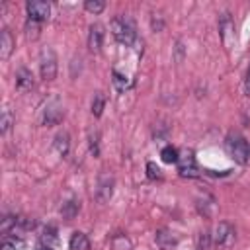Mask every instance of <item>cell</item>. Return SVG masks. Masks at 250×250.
Wrapping results in <instances>:
<instances>
[{
  "label": "cell",
  "instance_id": "cell-1",
  "mask_svg": "<svg viewBox=\"0 0 250 250\" xmlns=\"http://www.w3.org/2000/svg\"><path fill=\"white\" fill-rule=\"evenodd\" d=\"M111 33L123 45H133L137 41V29L129 16H117L111 20Z\"/></svg>",
  "mask_w": 250,
  "mask_h": 250
},
{
  "label": "cell",
  "instance_id": "cell-2",
  "mask_svg": "<svg viewBox=\"0 0 250 250\" xmlns=\"http://www.w3.org/2000/svg\"><path fill=\"white\" fill-rule=\"evenodd\" d=\"M225 146H227V150H229V154H230V158H232L234 162L246 164V162L250 160V146H248V143H246V139H244L242 135L230 133V135L227 137Z\"/></svg>",
  "mask_w": 250,
  "mask_h": 250
},
{
  "label": "cell",
  "instance_id": "cell-3",
  "mask_svg": "<svg viewBox=\"0 0 250 250\" xmlns=\"http://www.w3.org/2000/svg\"><path fill=\"white\" fill-rule=\"evenodd\" d=\"M113 188H115V178L111 172H100L98 180H96V189H94V199L100 205H105L111 195H113Z\"/></svg>",
  "mask_w": 250,
  "mask_h": 250
},
{
  "label": "cell",
  "instance_id": "cell-4",
  "mask_svg": "<svg viewBox=\"0 0 250 250\" xmlns=\"http://www.w3.org/2000/svg\"><path fill=\"white\" fill-rule=\"evenodd\" d=\"M39 72L45 82H51L57 76V55L49 47H45L39 55Z\"/></svg>",
  "mask_w": 250,
  "mask_h": 250
},
{
  "label": "cell",
  "instance_id": "cell-5",
  "mask_svg": "<svg viewBox=\"0 0 250 250\" xmlns=\"http://www.w3.org/2000/svg\"><path fill=\"white\" fill-rule=\"evenodd\" d=\"M178 172L182 178H197L199 176V170H197V164H195V156H193V150H184L178 158Z\"/></svg>",
  "mask_w": 250,
  "mask_h": 250
},
{
  "label": "cell",
  "instance_id": "cell-6",
  "mask_svg": "<svg viewBox=\"0 0 250 250\" xmlns=\"http://www.w3.org/2000/svg\"><path fill=\"white\" fill-rule=\"evenodd\" d=\"M25 12H27V20H33V21H45L49 20L51 16V6L49 2H43V0H29L25 4Z\"/></svg>",
  "mask_w": 250,
  "mask_h": 250
},
{
  "label": "cell",
  "instance_id": "cell-7",
  "mask_svg": "<svg viewBox=\"0 0 250 250\" xmlns=\"http://www.w3.org/2000/svg\"><path fill=\"white\" fill-rule=\"evenodd\" d=\"M62 117H64V109H62V105H61L57 100H53V102H49V104L43 107L41 123L47 125V127H53V125H59V123L62 121Z\"/></svg>",
  "mask_w": 250,
  "mask_h": 250
},
{
  "label": "cell",
  "instance_id": "cell-8",
  "mask_svg": "<svg viewBox=\"0 0 250 250\" xmlns=\"http://www.w3.org/2000/svg\"><path fill=\"white\" fill-rule=\"evenodd\" d=\"M234 240H236L234 227L230 223H227V221H221L217 225V229H215V242L219 246H223V248H230L234 244Z\"/></svg>",
  "mask_w": 250,
  "mask_h": 250
},
{
  "label": "cell",
  "instance_id": "cell-9",
  "mask_svg": "<svg viewBox=\"0 0 250 250\" xmlns=\"http://www.w3.org/2000/svg\"><path fill=\"white\" fill-rule=\"evenodd\" d=\"M104 35H105V29L102 23H92L90 25V31H88V49L92 53H100L102 51V45H104Z\"/></svg>",
  "mask_w": 250,
  "mask_h": 250
},
{
  "label": "cell",
  "instance_id": "cell-10",
  "mask_svg": "<svg viewBox=\"0 0 250 250\" xmlns=\"http://www.w3.org/2000/svg\"><path fill=\"white\" fill-rule=\"evenodd\" d=\"M154 242L160 250H172L178 246V236L170 229H158L154 232Z\"/></svg>",
  "mask_w": 250,
  "mask_h": 250
},
{
  "label": "cell",
  "instance_id": "cell-11",
  "mask_svg": "<svg viewBox=\"0 0 250 250\" xmlns=\"http://www.w3.org/2000/svg\"><path fill=\"white\" fill-rule=\"evenodd\" d=\"M33 84H35V80H33L31 70L25 68V66H20V68L16 70V88H18L20 92H29V90L33 88Z\"/></svg>",
  "mask_w": 250,
  "mask_h": 250
},
{
  "label": "cell",
  "instance_id": "cell-12",
  "mask_svg": "<svg viewBox=\"0 0 250 250\" xmlns=\"http://www.w3.org/2000/svg\"><path fill=\"white\" fill-rule=\"evenodd\" d=\"M14 45H16V41H14L12 31L4 27L2 33H0V59L2 61H8L10 59V55L14 51Z\"/></svg>",
  "mask_w": 250,
  "mask_h": 250
},
{
  "label": "cell",
  "instance_id": "cell-13",
  "mask_svg": "<svg viewBox=\"0 0 250 250\" xmlns=\"http://www.w3.org/2000/svg\"><path fill=\"white\" fill-rule=\"evenodd\" d=\"M78 211H80V201H78L76 197H70V199L62 201V205H61V217H62L64 221L76 219Z\"/></svg>",
  "mask_w": 250,
  "mask_h": 250
},
{
  "label": "cell",
  "instance_id": "cell-14",
  "mask_svg": "<svg viewBox=\"0 0 250 250\" xmlns=\"http://www.w3.org/2000/svg\"><path fill=\"white\" fill-rule=\"evenodd\" d=\"M53 146H55V150H57L61 156H66L68 150H70V137H68V133H66V131L57 133L55 139H53Z\"/></svg>",
  "mask_w": 250,
  "mask_h": 250
},
{
  "label": "cell",
  "instance_id": "cell-15",
  "mask_svg": "<svg viewBox=\"0 0 250 250\" xmlns=\"http://www.w3.org/2000/svg\"><path fill=\"white\" fill-rule=\"evenodd\" d=\"M68 250H90V240L84 232L76 230L72 232L70 240H68Z\"/></svg>",
  "mask_w": 250,
  "mask_h": 250
},
{
  "label": "cell",
  "instance_id": "cell-16",
  "mask_svg": "<svg viewBox=\"0 0 250 250\" xmlns=\"http://www.w3.org/2000/svg\"><path fill=\"white\" fill-rule=\"evenodd\" d=\"M219 29H221V39H223V43L229 45V35L234 37V23H232V20H230L229 14H223V18H221V21H219Z\"/></svg>",
  "mask_w": 250,
  "mask_h": 250
},
{
  "label": "cell",
  "instance_id": "cell-17",
  "mask_svg": "<svg viewBox=\"0 0 250 250\" xmlns=\"http://www.w3.org/2000/svg\"><path fill=\"white\" fill-rule=\"evenodd\" d=\"M41 244L43 246H49V248H55L59 244V230L55 227H45L43 232H41Z\"/></svg>",
  "mask_w": 250,
  "mask_h": 250
},
{
  "label": "cell",
  "instance_id": "cell-18",
  "mask_svg": "<svg viewBox=\"0 0 250 250\" xmlns=\"http://www.w3.org/2000/svg\"><path fill=\"white\" fill-rule=\"evenodd\" d=\"M111 248L113 250H133V242L125 232H115L111 236Z\"/></svg>",
  "mask_w": 250,
  "mask_h": 250
},
{
  "label": "cell",
  "instance_id": "cell-19",
  "mask_svg": "<svg viewBox=\"0 0 250 250\" xmlns=\"http://www.w3.org/2000/svg\"><path fill=\"white\" fill-rule=\"evenodd\" d=\"M21 248H23V240L20 236H14V234L2 236V250H21Z\"/></svg>",
  "mask_w": 250,
  "mask_h": 250
},
{
  "label": "cell",
  "instance_id": "cell-20",
  "mask_svg": "<svg viewBox=\"0 0 250 250\" xmlns=\"http://www.w3.org/2000/svg\"><path fill=\"white\" fill-rule=\"evenodd\" d=\"M104 107H105V96L102 92H96L94 98H92V115L94 117H102Z\"/></svg>",
  "mask_w": 250,
  "mask_h": 250
},
{
  "label": "cell",
  "instance_id": "cell-21",
  "mask_svg": "<svg viewBox=\"0 0 250 250\" xmlns=\"http://www.w3.org/2000/svg\"><path fill=\"white\" fill-rule=\"evenodd\" d=\"M23 31H25V37L35 41L39 35H41V23L39 21H33V20H27L25 25H23Z\"/></svg>",
  "mask_w": 250,
  "mask_h": 250
},
{
  "label": "cell",
  "instance_id": "cell-22",
  "mask_svg": "<svg viewBox=\"0 0 250 250\" xmlns=\"http://www.w3.org/2000/svg\"><path fill=\"white\" fill-rule=\"evenodd\" d=\"M160 156H162V160L166 162V164H172V162H178V158H180V152L172 146V145H166L162 150H160Z\"/></svg>",
  "mask_w": 250,
  "mask_h": 250
},
{
  "label": "cell",
  "instance_id": "cell-23",
  "mask_svg": "<svg viewBox=\"0 0 250 250\" xmlns=\"http://www.w3.org/2000/svg\"><path fill=\"white\" fill-rule=\"evenodd\" d=\"M111 76H113V86H115V88H117L119 92L127 90V88L131 86V82H129V78H127L125 74H121V72L113 70V72H111Z\"/></svg>",
  "mask_w": 250,
  "mask_h": 250
},
{
  "label": "cell",
  "instance_id": "cell-24",
  "mask_svg": "<svg viewBox=\"0 0 250 250\" xmlns=\"http://www.w3.org/2000/svg\"><path fill=\"white\" fill-rule=\"evenodd\" d=\"M88 145H90V152L94 156H100V133L96 129L88 133Z\"/></svg>",
  "mask_w": 250,
  "mask_h": 250
},
{
  "label": "cell",
  "instance_id": "cell-25",
  "mask_svg": "<svg viewBox=\"0 0 250 250\" xmlns=\"http://www.w3.org/2000/svg\"><path fill=\"white\" fill-rule=\"evenodd\" d=\"M16 225H18V217L16 215H6L2 219V223H0V232L2 234H10V230L16 229Z\"/></svg>",
  "mask_w": 250,
  "mask_h": 250
},
{
  "label": "cell",
  "instance_id": "cell-26",
  "mask_svg": "<svg viewBox=\"0 0 250 250\" xmlns=\"http://www.w3.org/2000/svg\"><path fill=\"white\" fill-rule=\"evenodd\" d=\"M104 8H105V2H102V0H86L84 2V10L86 12H90V14H102L104 12Z\"/></svg>",
  "mask_w": 250,
  "mask_h": 250
},
{
  "label": "cell",
  "instance_id": "cell-27",
  "mask_svg": "<svg viewBox=\"0 0 250 250\" xmlns=\"http://www.w3.org/2000/svg\"><path fill=\"white\" fill-rule=\"evenodd\" d=\"M12 123H14V115H12V111H10L8 107H4L2 119H0V131L6 135V133L10 131V127H12Z\"/></svg>",
  "mask_w": 250,
  "mask_h": 250
},
{
  "label": "cell",
  "instance_id": "cell-28",
  "mask_svg": "<svg viewBox=\"0 0 250 250\" xmlns=\"http://www.w3.org/2000/svg\"><path fill=\"white\" fill-rule=\"evenodd\" d=\"M195 246H197V250H209L211 248V234L207 230H201L195 238Z\"/></svg>",
  "mask_w": 250,
  "mask_h": 250
},
{
  "label": "cell",
  "instance_id": "cell-29",
  "mask_svg": "<svg viewBox=\"0 0 250 250\" xmlns=\"http://www.w3.org/2000/svg\"><path fill=\"white\" fill-rule=\"evenodd\" d=\"M146 178L148 180H162V170L154 162H146Z\"/></svg>",
  "mask_w": 250,
  "mask_h": 250
},
{
  "label": "cell",
  "instance_id": "cell-30",
  "mask_svg": "<svg viewBox=\"0 0 250 250\" xmlns=\"http://www.w3.org/2000/svg\"><path fill=\"white\" fill-rule=\"evenodd\" d=\"M150 27H152V31H160V29L164 27V20H162L160 14H152V18H150Z\"/></svg>",
  "mask_w": 250,
  "mask_h": 250
},
{
  "label": "cell",
  "instance_id": "cell-31",
  "mask_svg": "<svg viewBox=\"0 0 250 250\" xmlns=\"http://www.w3.org/2000/svg\"><path fill=\"white\" fill-rule=\"evenodd\" d=\"M18 227H21V229H33L35 227V221L29 219V217H18Z\"/></svg>",
  "mask_w": 250,
  "mask_h": 250
},
{
  "label": "cell",
  "instance_id": "cell-32",
  "mask_svg": "<svg viewBox=\"0 0 250 250\" xmlns=\"http://www.w3.org/2000/svg\"><path fill=\"white\" fill-rule=\"evenodd\" d=\"M182 57H184V45H182V41H178V43H176V61L180 62Z\"/></svg>",
  "mask_w": 250,
  "mask_h": 250
},
{
  "label": "cell",
  "instance_id": "cell-33",
  "mask_svg": "<svg viewBox=\"0 0 250 250\" xmlns=\"http://www.w3.org/2000/svg\"><path fill=\"white\" fill-rule=\"evenodd\" d=\"M244 94L250 96V66H248V72H246V80H244Z\"/></svg>",
  "mask_w": 250,
  "mask_h": 250
},
{
  "label": "cell",
  "instance_id": "cell-34",
  "mask_svg": "<svg viewBox=\"0 0 250 250\" xmlns=\"http://www.w3.org/2000/svg\"><path fill=\"white\" fill-rule=\"evenodd\" d=\"M37 250H53V248H49V246H43V244H41V246H39Z\"/></svg>",
  "mask_w": 250,
  "mask_h": 250
}]
</instances>
